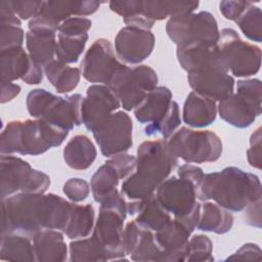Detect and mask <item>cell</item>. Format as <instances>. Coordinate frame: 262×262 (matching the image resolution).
<instances>
[{
    "label": "cell",
    "mask_w": 262,
    "mask_h": 262,
    "mask_svg": "<svg viewBox=\"0 0 262 262\" xmlns=\"http://www.w3.org/2000/svg\"><path fill=\"white\" fill-rule=\"evenodd\" d=\"M178 164L165 139L143 141L137 148L136 166L122 183L121 192L132 201L146 199L168 178Z\"/></svg>",
    "instance_id": "obj_1"
},
{
    "label": "cell",
    "mask_w": 262,
    "mask_h": 262,
    "mask_svg": "<svg viewBox=\"0 0 262 262\" xmlns=\"http://www.w3.org/2000/svg\"><path fill=\"white\" fill-rule=\"evenodd\" d=\"M198 199L203 202L213 200L228 211L239 212L261 199V182L254 174L236 167H226L204 175Z\"/></svg>",
    "instance_id": "obj_2"
},
{
    "label": "cell",
    "mask_w": 262,
    "mask_h": 262,
    "mask_svg": "<svg viewBox=\"0 0 262 262\" xmlns=\"http://www.w3.org/2000/svg\"><path fill=\"white\" fill-rule=\"evenodd\" d=\"M69 131L42 119L10 121L0 137L1 155L39 156L60 145Z\"/></svg>",
    "instance_id": "obj_3"
},
{
    "label": "cell",
    "mask_w": 262,
    "mask_h": 262,
    "mask_svg": "<svg viewBox=\"0 0 262 262\" xmlns=\"http://www.w3.org/2000/svg\"><path fill=\"white\" fill-rule=\"evenodd\" d=\"M1 234L17 232L30 237L45 229L47 195L19 192L2 199Z\"/></svg>",
    "instance_id": "obj_4"
},
{
    "label": "cell",
    "mask_w": 262,
    "mask_h": 262,
    "mask_svg": "<svg viewBox=\"0 0 262 262\" xmlns=\"http://www.w3.org/2000/svg\"><path fill=\"white\" fill-rule=\"evenodd\" d=\"M118 192L100 203L98 217L92 236L105 250L110 261L127 260L124 246V220L127 215V202Z\"/></svg>",
    "instance_id": "obj_5"
},
{
    "label": "cell",
    "mask_w": 262,
    "mask_h": 262,
    "mask_svg": "<svg viewBox=\"0 0 262 262\" xmlns=\"http://www.w3.org/2000/svg\"><path fill=\"white\" fill-rule=\"evenodd\" d=\"M217 112L222 120L236 128L251 126L261 114V82L259 79L239 80L236 93L219 101Z\"/></svg>",
    "instance_id": "obj_6"
},
{
    "label": "cell",
    "mask_w": 262,
    "mask_h": 262,
    "mask_svg": "<svg viewBox=\"0 0 262 262\" xmlns=\"http://www.w3.org/2000/svg\"><path fill=\"white\" fill-rule=\"evenodd\" d=\"M168 145L175 157L188 164L215 162L222 154L221 139L210 130L181 127L172 134Z\"/></svg>",
    "instance_id": "obj_7"
},
{
    "label": "cell",
    "mask_w": 262,
    "mask_h": 262,
    "mask_svg": "<svg viewBox=\"0 0 262 262\" xmlns=\"http://www.w3.org/2000/svg\"><path fill=\"white\" fill-rule=\"evenodd\" d=\"M158 85L156 71L145 64L129 68L121 63L107 86L115 92L121 105L126 111L134 110L147 92Z\"/></svg>",
    "instance_id": "obj_8"
},
{
    "label": "cell",
    "mask_w": 262,
    "mask_h": 262,
    "mask_svg": "<svg viewBox=\"0 0 262 262\" xmlns=\"http://www.w3.org/2000/svg\"><path fill=\"white\" fill-rule=\"evenodd\" d=\"M0 166L1 199L19 192L44 193L50 185L46 173L33 169L18 157L2 155Z\"/></svg>",
    "instance_id": "obj_9"
},
{
    "label": "cell",
    "mask_w": 262,
    "mask_h": 262,
    "mask_svg": "<svg viewBox=\"0 0 262 262\" xmlns=\"http://www.w3.org/2000/svg\"><path fill=\"white\" fill-rule=\"evenodd\" d=\"M221 57L228 71L235 77H251L261 66V50L258 46L243 41L233 29H223L217 42Z\"/></svg>",
    "instance_id": "obj_10"
},
{
    "label": "cell",
    "mask_w": 262,
    "mask_h": 262,
    "mask_svg": "<svg viewBox=\"0 0 262 262\" xmlns=\"http://www.w3.org/2000/svg\"><path fill=\"white\" fill-rule=\"evenodd\" d=\"M166 32L177 46L196 42L217 44L220 33L217 20L209 11L191 12L171 17L167 21Z\"/></svg>",
    "instance_id": "obj_11"
},
{
    "label": "cell",
    "mask_w": 262,
    "mask_h": 262,
    "mask_svg": "<svg viewBox=\"0 0 262 262\" xmlns=\"http://www.w3.org/2000/svg\"><path fill=\"white\" fill-rule=\"evenodd\" d=\"M133 123L129 115L123 111L113 113L92 133L101 154L114 157L126 152L132 146Z\"/></svg>",
    "instance_id": "obj_12"
},
{
    "label": "cell",
    "mask_w": 262,
    "mask_h": 262,
    "mask_svg": "<svg viewBox=\"0 0 262 262\" xmlns=\"http://www.w3.org/2000/svg\"><path fill=\"white\" fill-rule=\"evenodd\" d=\"M112 43L104 38L95 40L81 63L82 76L94 84L106 85L120 67Z\"/></svg>",
    "instance_id": "obj_13"
},
{
    "label": "cell",
    "mask_w": 262,
    "mask_h": 262,
    "mask_svg": "<svg viewBox=\"0 0 262 262\" xmlns=\"http://www.w3.org/2000/svg\"><path fill=\"white\" fill-rule=\"evenodd\" d=\"M156 196L175 218L187 215L199 204L198 187L190 181L175 176L167 178L157 188Z\"/></svg>",
    "instance_id": "obj_14"
},
{
    "label": "cell",
    "mask_w": 262,
    "mask_h": 262,
    "mask_svg": "<svg viewBox=\"0 0 262 262\" xmlns=\"http://www.w3.org/2000/svg\"><path fill=\"white\" fill-rule=\"evenodd\" d=\"M187 81L194 92L215 101H220L233 93L234 79L224 66L212 64L189 72Z\"/></svg>",
    "instance_id": "obj_15"
},
{
    "label": "cell",
    "mask_w": 262,
    "mask_h": 262,
    "mask_svg": "<svg viewBox=\"0 0 262 262\" xmlns=\"http://www.w3.org/2000/svg\"><path fill=\"white\" fill-rule=\"evenodd\" d=\"M120 106L119 98L108 86L103 84L91 85L86 90V96L83 97L82 122L92 132Z\"/></svg>",
    "instance_id": "obj_16"
},
{
    "label": "cell",
    "mask_w": 262,
    "mask_h": 262,
    "mask_svg": "<svg viewBox=\"0 0 262 262\" xmlns=\"http://www.w3.org/2000/svg\"><path fill=\"white\" fill-rule=\"evenodd\" d=\"M82 101L83 96L78 93L60 97L47 92L39 119L70 131L83 123L81 115Z\"/></svg>",
    "instance_id": "obj_17"
},
{
    "label": "cell",
    "mask_w": 262,
    "mask_h": 262,
    "mask_svg": "<svg viewBox=\"0 0 262 262\" xmlns=\"http://www.w3.org/2000/svg\"><path fill=\"white\" fill-rule=\"evenodd\" d=\"M155 42L150 31L126 26L119 31L115 39L117 56L125 63H140L150 55Z\"/></svg>",
    "instance_id": "obj_18"
},
{
    "label": "cell",
    "mask_w": 262,
    "mask_h": 262,
    "mask_svg": "<svg viewBox=\"0 0 262 262\" xmlns=\"http://www.w3.org/2000/svg\"><path fill=\"white\" fill-rule=\"evenodd\" d=\"M124 246L126 255L134 261H161L163 256L155 231L135 220L127 223L124 229Z\"/></svg>",
    "instance_id": "obj_19"
},
{
    "label": "cell",
    "mask_w": 262,
    "mask_h": 262,
    "mask_svg": "<svg viewBox=\"0 0 262 262\" xmlns=\"http://www.w3.org/2000/svg\"><path fill=\"white\" fill-rule=\"evenodd\" d=\"M191 230L180 220L171 219L156 231V238L163 250L161 261H185L188 254V241Z\"/></svg>",
    "instance_id": "obj_20"
},
{
    "label": "cell",
    "mask_w": 262,
    "mask_h": 262,
    "mask_svg": "<svg viewBox=\"0 0 262 262\" xmlns=\"http://www.w3.org/2000/svg\"><path fill=\"white\" fill-rule=\"evenodd\" d=\"M176 55L179 64L187 73L212 64L226 67L217 44L214 43L196 42L177 46Z\"/></svg>",
    "instance_id": "obj_21"
},
{
    "label": "cell",
    "mask_w": 262,
    "mask_h": 262,
    "mask_svg": "<svg viewBox=\"0 0 262 262\" xmlns=\"http://www.w3.org/2000/svg\"><path fill=\"white\" fill-rule=\"evenodd\" d=\"M172 101V92L164 86L156 87L147 92L142 101L134 108L137 121L147 124L145 128H152L165 117Z\"/></svg>",
    "instance_id": "obj_22"
},
{
    "label": "cell",
    "mask_w": 262,
    "mask_h": 262,
    "mask_svg": "<svg viewBox=\"0 0 262 262\" xmlns=\"http://www.w3.org/2000/svg\"><path fill=\"white\" fill-rule=\"evenodd\" d=\"M127 213L137 215L135 221L155 232L172 219L171 214L162 206L155 193L146 199L127 203Z\"/></svg>",
    "instance_id": "obj_23"
},
{
    "label": "cell",
    "mask_w": 262,
    "mask_h": 262,
    "mask_svg": "<svg viewBox=\"0 0 262 262\" xmlns=\"http://www.w3.org/2000/svg\"><path fill=\"white\" fill-rule=\"evenodd\" d=\"M100 2L95 0L43 1L42 7L37 16L60 25V23L70 18L71 15L85 16L93 14L98 10Z\"/></svg>",
    "instance_id": "obj_24"
},
{
    "label": "cell",
    "mask_w": 262,
    "mask_h": 262,
    "mask_svg": "<svg viewBox=\"0 0 262 262\" xmlns=\"http://www.w3.org/2000/svg\"><path fill=\"white\" fill-rule=\"evenodd\" d=\"M56 31L43 27H29L26 45L30 57L39 66L45 67L53 60L56 48Z\"/></svg>",
    "instance_id": "obj_25"
},
{
    "label": "cell",
    "mask_w": 262,
    "mask_h": 262,
    "mask_svg": "<svg viewBox=\"0 0 262 262\" xmlns=\"http://www.w3.org/2000/svg\"><path fill=\"white\" fill-rule=\"evenodd\" d=\"M32 239L37 262H61L67 260L68 248L59 230L42 229Z\"/></svg>",
    "instance_id": "obj_26"
},
{
    "label": "cell",
    "mask_w": 262,
    "mask_h": 262,
    "mask_svg": "<svg viewBox=\"0 0 262 262\" xmlns=\"http://www.w3.org/2000/svg\"><path fill=\"white\" fill-rule=\"evenodd\" d=\"M217 115L216 101L191 91L183 104L182 119L185 124L194 128H203L212 124Z\"/></svg>",
    "instance_id": "obj_27"
},
{
    "label": "cell",
    "mask_w": 262,
    "mask_h": 262,
    "mask_svg": "<svg viewBox=\"0 0 262 262\" xmlns=\"http://www.w3.org/2000/svg\"><path fill=\"white\" fill-rule=\"evenodd\" d=\"M96 159L93 142L86 135L74 136L63 148V160L74 170L88 169Z\"/></svg>",
    "instance_id": "obj_28"
},
{
    "label": "cell",
    "mask_w": 262,
    "mask_h": 262,
    "mask_svg": "<svg viewBox=\"0 0 262 262\" xmlns=\"http://www.w3.org/2000/svg\"><path fill=\"white\" fill-rule=\"evenodd\" d=\"M0 259L2 261H36L32 237L17 232L1 234Z\"/></svg>",
    "instance_id": "obj_29"
},
{
    "label": "cell",
    "mask_w": 262,
    "mask_h": 262,
    "mask_svg": "<svg viewBox=\"0 0 262 262\" xmlns=\"http://www.w3.org/2000/svg\"><path fill=\"white\" fill-rule=\"evenodd\" d=\"M233 224V216L230 211L216 203L206 202L201 206V213L196 228L217 234L228 232Z\"/></svg>",
    "instance_id": "obj_30"
},
{
    "label": "cell",
    "mask_w": 262,
    "mask_h": 262,
    "mask_svg": "<svg viewBox=\"0 0 262 262\" xmlns=\"http://www.w3.org/2000/svg\"><path fill=\"white\" fill-rule=\"evenodd\" d=\"M32 63L33 59L23 47L1 50V81L12 82L17 79H23L28 74Z\"/></svg>",
    "instance_id": "obj_31"
},
{
    "label": "cell",
    "mask_w": 262,
    "mask_h": 262,
    "mask_svg": "<svg viewBox=\"0 0 262 262\" xmlns=\"http://www.w3.org/2000/svg\"><path fill=\"white\" fill-rule=\"evenodd\" d=\"M199 1H167V0H147L143 1L142 14L148 19L156 21L170 16H179L193 12Z\"/></svg>",
    "instance_id": "obj_32"
},
{
    "label": "cell",
    "mask_w": 262,
    "mask_h": 262,
    "mask_svg": "<svg viewBox=\"0 0 262 262\" xmlns=\"http://www.w3.org/2000/svg\"><path fill=\"white\" fill-rule=\"evenodd\" d=\"M44 73L58 93H68L74 90L81 77L80 69L70 67L58 59H53L44 67Z\"/></svg>",
    "instance_id": "obj_33"
},
{
    "label": "cell",
    "mask_w": 262,
    "mask_h": 262,
    "mask_svg": "<svg viewBox=\"0 0 262 262\" xmlns=\"http://www.w3.org/2000/svg\"><path fill=\"white\" fill-rule=\"evenodd\" d=\"M120 180L121 177L117 169L106 161L96 170L90 181V188L94 201L100 204L118 193L117 186Z\"/></svg>",
    "instance_id": "obj_34"
},
{
    "label": "cell",
    "mask_w": 262,
    "mask_h": 262,
    "mask_svg": "<svg viewBox=\"0 0 262 262\" xmlns=\"http://www.w3.org/2000/svg\"><path fill=\"white\" fill-rule=\"evenodd\" d=\"M94 217L95 212L92 205H78L73 202L70 219L63 233L71 239L88 236L93 230Z\"/></svg>",
    "instance_id": "obj_35"
},
{
    "label": "cell",
    "mask_w": 262,
    "mask_h": 262,
    "mask_svg": "<svg viewBox=\"0 0 262 262\" xmlns=\"http://www.w3.org/2000/svg\"><path fill=\"white\" fill-rule=\"evenodd\" d=\"M70 260L73 262L110 261L105 250L91 235L70 244Z\"/></svg>",
    "instance_id": "obj_36"
},
{
    "label": "cell",
    "mask_w": 262,
    "mask_h": 262,
    "mask_svg": "<svg viewBox=\"0 0 262 262\" xmlns=\"http://www.w3.org/2000/svg\"><path fill=\"white\" fill-rule=\"evenodd\" d=\"M88 34L80 36H66L58 34L56 39V59L64 63L76 62L85 49Z\"/></svg>",
    "instance_id": "obj_37"
},
{
    "label": "cell",
    "mask_w": 262,
    "mask_h": 262,
    "mask_svg": "<svg viewBox=\"0 0 262 262\" xmlns=\"http://www.w3.org/2000/svg\"><path fill=\"white\" fill-rule=\"evenodd\" d=\"M235 23L248 39L256 42L262 41V12L258 6L251 3Z\"/></svg>",
    "instance_id": "obj_38"
},
{
    "label": "cell",
    "mask_w": 262,
    "mask_h": 262,
    "mask_svg": "<svg viewBox=\"0 0 262 262\" xmlns=\"http://www.w3.org/2000/svg\"><path fill=\"white\" fill-rule=\"evenodd\" d=\"M181 119L179 114L178 103L174 100L171 101L168 112L162 121L152 128H144V134L147 136H152L157 133H161L164 139H168L180 126Z\"/></svg>",
    "instance_id": "obj_39"
},
{
    "label": "cell",
    "mask_w": 262,
    "mask_h": 262,
    "mask_svg": "<svg viewBox=\"0 0 262 262\" xmlns=\"http://www.w3.org/2000/svg\"><path fill=\"white\" fill-rule=\"evenodd\" d=\"M213 252V244L209 236L205 234H196L193 235L188 241V254L185 261H214V257L212 255Z\"/></svg>",
    "instance_id": "obj_40"
},
{
    "label": "cell",
    "mask_w": 262,
    "mask_h": 262,
    "mask_svg": "<svg viewBox=\"0 0 262 262\" xmlns=\"http://www.w3.org/2000/svg\"><path fill=\"white\" fill-rule=\"evenodd\" d=\"M91 25V20L87 17L72 16L59 25L57 32L66 36H80L87 34Z\"/></svg>",
    "instance_id": "obj_41"
},
{
    "label": "cell",
    "mask_w": 262,
    "mask_h": 262,
    "mask_svg": "<svg viewBox=\"0 0 262 262\" xmlns=\"http://www.w3.org/2000/svg\"><path fill=\"white\" fill-rule=\"evenodd\" d=\"M62 191L69 200L78 203L84 201L89 195L90 187L88 182L84 179L70 178L64 182Z\"/></svg>",
    "instance_id": "obj_42"
},
{
    "label": "cell",
    "mask_w": 262,
    "mask_h": 262,
    "mask_svg": "<svg viewBox=\"0 0 262 262\" xmlns=\"http://www.w3.org/2000/svg\"><path fill=\"white\" fill-rule=\"evenodd\" d=\"M142 0H121L110 1V8L112 11L125 17H130L142 12Z\"/></svg>",
    "instance_id": "obj_43"
},
{
    "label": "cell",
    "mask_w": 262,
    "mask_h": 262,
    "mask_svg": "<svg viewBox=\"0 0 262 262\" xmlns=\"http://www.w3.org/2000/svg\"><path fill=\"white\" fill-rule=\"evenodd\" d=\"M11 7L14 13L19 16L21 19L34 18L38 15L43 1H33V0H25V1H10Z\"/></svg>",
    "instance_id": "obj_44"
},
{
    "label": "cell",
    "mask_w": 262,
    "mask_h": 262,
    "mask_svg": "<svg viewBox=\"0 0 262 262\" xmlns=\"http://www.w3.org/2000/svg\"><path fill=\"white\" fill-rule=\"evenodd\" d=\"M107 161L117 169L121 179L127 178L135 170L136 158L132 155H128L124 152V154L114 156L112 157V159Z\"/></svg>",
    "instance_id": "obj_45"
},
{
    "label": "cell",
    "mask_w": 262,
    "mask_h": 262,
    "mask_svg": "<svg viewBox=\"0 0 262 262\" xmlns=\"http://www.w3.org/2000/svg\"><path fill=\"white\" fill-rule=\"evenodd\" d=\"M251 3L252 2H250V1L226 0V1L220 2L219 9H220V12L223 14V16L226 19L236 20Z\"/></svg>",
    "instance_id": "obj_46"
},
{
    "label": "cell",
    "mask_w": 262,
    "mask_h": 262,
    "mask_svg": "<svg viewBox=\"0 0 262 262\" xmlns=\"http://www.w3.org/2000/svg\"><path fill=\"white\" fill-rule=\"evenodd\" d=\"M261 128H258L250 138V148L247 150V158L249 164L256 168L261 169Z\"/></svg>",
    "instance_id": "obj_47"
},
{
    "label": "cell",
    "mask_w": 262,
    "mask_h": 262,
    "mask_svg": "<svg viewBox=\"0 0 262 262\" xmlns=\"http://www.w3.org/2000/svg\"><path fill=\"white\" fill-rule=\"evenodd\" d=\"M226 260H261V250L255 244H245Z\"/></svg>",
    "instance_id": "obj_48"
},
{
    "label": "cell",
    "mask_w": 262,
    "mask_h": 262,
    "mask_svg": "<svg viewBox=\"0 0 262 262\" xmlns=\"http://www.w3.org/2000/svg\"><path fill=\"white\" fill-rule=\"evenodd\" d=\"M178 177L180 178H183V179H186L188 181H190L191 183H193L198 189H199V186L204 178V172L203 170L198 167V166H194V165H191V164H185V165H182L178 168Z\"/></svg>",
    "instance_id": "obj_49"
},
{
    "label": "cell",
    "mask_w": 262,
    "mask_h": 262,
    "mask_svg": "<svg viewBox=\"0 0 262 262\" xmlns=\"http://www.w3.org/2000/svg\"><path fill=\"white\" fill-rule=\"evenodd\" d=\"M246 222L252 226H261V199L251 203L246 208Z\"/></svg>",
    "instance_id": "obj_50"
},
{
    "label": "cell",
    "mask_w": 262,
    "mask_h": 262,
    "mask_svg": "<svg viewBox=\"0 0 262 262\" xmlns=\"http://www.w3.org/2000/svg\"><path fill=\"white\" fill-rule=\"evenodd\" d=\"M124 23L126 24L127 27H133V28L147 30V31H150V29L155 24V21L148 19L142 13H139L130 17H125Z\"/></svg>",
    "instance_id": "obj_51"
},
{
    "label": "cell",
    "mask_w": 262,
    "mask_h": 262,
    "mask_svg": "<svg viewBox=\"0 0 262 262\" xmlns=\"http://www.w3.org/2000/svg\"><path fill=\"white\" fill-rule=\"evenodd\" d=\"M20 92V86L12 82L1 81V103L8 102L17 96Z\"/></svg>",
    "instance_id": "obj_52"
},
{
    "label": "cell",
    "mask_w": 262,
    "mask_h": 262,
    "mask_svg": "<svg viewBox=\"0 0 262 262\" xmlns=\"http://www.w3.org/2000/svg\"><path fill=\"white\" fill-rule=\"evenodd\" d=\"M25 83L29 85H36L42 82L43 80V69L41 66L36 63L33 60V63L28 72V74L21 79Z\"/></svg>",
    "instance_id": "obj_53"
}]
</instances>
